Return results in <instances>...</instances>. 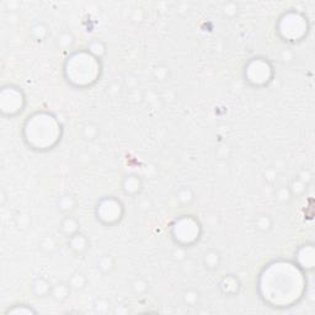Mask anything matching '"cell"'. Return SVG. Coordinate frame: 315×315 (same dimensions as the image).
Listing matches in <instances>:
<instances>
[{
  "mask_svg": "<svg viewBox=\"0 0 315 315\" xmlns=\"http://www.w3.org/2000/svg\"><path fill=\"white\" fill-rule=\"evenodd\" d=\"M305 272L290 261H274L265 266L259 277V292L262 301L274 308H289L303 298Z\"/></svg>",
  "mask_w": 315,
  "mask_h": 315,
  "instance_id": "1",
  "label": "cell"
},
{
  "mask_svg": "<svg viewBox=\"0 0 315 315\" xmlns=\"http://www.w3.org/2000/svg\"><path fill=\"white\" fill-rule=\"evenodd\" d=\"M23 139L35 151H50L61 142L62 126L57 117L46 111H37L23 125Z\"/></svg>",
  "mask_w": 315,
  "mask_h": 315,
  "instance_id": "2",
  "label": "cell"
},
{
  "mask_svg": "<svg viewBox=\"0 0 315 315\" xmlns=\"http://www.w3.org/2000/svg\"><path fill=\"white\" fill-rule=\"evenodd\" d=\"M65 63L80 68L79 73L67 79V82L76 88H88L94 85L101 76L100 59L95 58L91 53H89L88 50L74 52L70 57H68Z\"/></svg>",
  "mask_w": 315,
  "mask_h": 315,
  "instance_id": "3",
  "label": "cell"
},
{
  "mask_svg": "<svg viewBox=\"0 0 315 315\" xmlns=\"http://www.w3.org/2000/svg\"><path fill=\"white\" fill-rule=\"evenodd\" d=\"M172 235L178 247L190 248L201 239L202 226L193 215H182L174 222Z\"/></svg>",
  "mask_w": 315,
  "mask_h": 315,
  "instance_id": "4",
  "label": "cell"
},
{
  "mask_svg": "<svg viewBox=\"0 0 315 315\" xmlns=\"http://www.w3.org/2000/svg\"><path fill=\"white\" fill-rule=\"evenodd\" d=\"M277 31L283 41L297 43L302 41L309 31L307 17L297 11H289L280 19Z\"/></svg>",
  "mask_w": 315,
  "mask_h": 315,
  "instance_id": "5",
  "label": "cell"
},
{
  "mask_svg": "<svg viewBox=\"0 0 315 315\" xmlns=\"http://www.w3.org/2000/svg\"><path fill=\"white\" fill-rule=\"evenodd\" d=\"M96 220L103 226L113 227L122 221L125 215L124 203L115 196H106L98 201L95 208Z\"/></svg>",
  "mask_w": 315,
  "mask_h": 315,
  "instance_id": "6",
  "label": "cell"
},
{
  "mask_svg": "<svg viewBox=\"0 0 315 315\" xmlns=\"http://www.w3.org/2000/svg\"><path fill=\"white\" fill-rule=\"evenodd\" d=\"M245 80L255 88H263L271 83L274 78V68L265 58H253L247 63L244 69Z\"/></svg>",
  "mask_w": 315,
  "mask_h": 315,
  "instance_id": "7",
  "label": "cell"
},
{
  "mask_svg": "<svg viewBox=\"0 0 315 315\" xmlns=\"http://www.w3.org/2000/svg\"><path fill=\"white\" fill-rule=\"evenodd\" d=\"M26 105L25 95L17 86H4L0 91V110L4 116L14 117L23 111Z\"/></svg>",
  "mask_w": 315,
  "mask_h": 315,
  "instance_id": "8",
  "label": "cell"
},
{
  "mask_svg": "<svg viewBox=\"0 0 315 315\" xmlns=\"http://www.w3.org/2000/svg\"><path fill=\"white\" fill-rule=\"evenodd\" d=\"M296 263L303 271H313L315 265V250L311 244L302 245L296 253Z\"/></svg>",
  "mask_w": 315,
  "mask_h": 315,
  "instance_id": "9",
  "label": "cell"
},
{
  "mask_svg": "<svg viewBox=\"0 0 315 315\" xmlns=\"http://www.w3.org/2000/svg\"><path fill=\"white\" fill-rule=\"evenodd\" d=\"M122 191L125 195L130 197L139 196L143 191V181L136 174H128L122 180Z\"/></svg>",
  "mask_w": 315,
  "mask_h": 315,
  "instance_id": "10",
  "label": "cell"
},
{
  "mask_svg": "<svg viewBox=\"0 0 315 315\" xmlns=\"http://www.w3.org/2000/svg\"><path fill=\"white\" fill-rule=\"evenodd\" d=\"M68 245L74 255L83 256V255L89 250L90 241L85 234L78 232L77 234H74V235H71L70 238H68Z\"/></svg>",
  "mask_w": 315,
  "mask_h": 315,
  "instance_id": "11",
  "label": "cell"
},
{
  "mask_svg": "<svg viewBox=\"0 0 315 315\" xmlns=\"http://www.w3.org/2000/svg\"><path fill=\"white\" fill-rule=\"evenodd\" d=\"M241 283L239 278L234 275H227L222 278L220 282V290L222 295L227 297H234L239 295Z\"/></svg>",
  "mask_w": 315,
  "mask_h": 315,
  "instance_id": "12",
  "label": "cell"
},
{
  "mask_svg": "<svg viewBox=\"0 0 315 315\" xmlns=\"http://www.w3.org/2000/svg\"><path fill=\"white\" fill-rule=\"evenodd\" d=\"M59 229H61V233L63 235L67 236V238H70L71 235L80 232L79 221L71 214L64 215V218H63L61 222V226H59Z\"/></svg>",
  "mask_w": 315,
  "mask_h": 315,
  "instance_id": "13",
  "label": "cell"
},
{
  "mask_svg": "<svg viewBox=\"0 0 315 315\" xmlns=\"http://www.w3.org/2000/svg\"><path fill=\"white\" fill-rule=\"evenodd\" d=\"M96 268L104 276H110L116 270L115 257L110 254H103L96 261Z\"/></svg>",
  "mask_w": 315,
  "mask_h": 315,
  "instance_id": "14",
  "label": "cell"
},
{
  "mask_svg": "<svg viewBox=\"0 0 315 315\" xmlns=\"http://www.w3.org/2000/svg\"><path fill=\"white\" fill-rule=\"evenodd\" d=\"M71 290L73 289H71L69 282H58V283H56L55 286L52 287L51 297H52L57 303H63L69 298Z\"/></svg>",
  "mask_w": 315,
  "mask_h": 315,
  "instance_id": "15",
  "label": "cell"
},
{
  "mask_svg": "<svg viewBox=\"0 0 315 315\" xmlns=\"http://www.w3.org/2000/svg\"><path fill=\"white\" fill-rule=\"evenodd\" d=\"M52 284L51 282L47 280L46 277H37L32 283V292L36 297L38 298H44V297L51 296V292H52Z\"/></svg>",
  "mask_w": 315,
  "mask_h": 315,
  "instance_id": "16",
  "label": "cell"
},
{
  "mask_svg": "<svg viewBox=\"0 0 315 315\" xmlns=\"http://www.w3.org/2000/svg\"><path fill=\"white\" fill-rule=\"evenodd\" d=\"M202 263L203 266L209 271H214V270L220 269L221 263H222V256L221 253L218 250H208L207 253L203 254L202 256Z\"/></svg>",
  "mask_w": 315,
  "mask_h": 315,
  "instance_id": "17",
  "label": "cell"
},
{
  "mask_svg": "<svg viewBox=\"0 0 315 315\" xmlns=\"http://www.w3.org/2000/svg\"><path fill=\"white\" fill-rule=\"evenodd\" d=\"M78 132H79V134L84 140L92 142V140H95L96 138L100 136V127H99V125L94 124V122H85V124L80 126Z\"/></svg>",
  "mask_w": 315,
  "mask_h": 315,
  "instance_id": "18",
  "label": "cell"
},
{
  "mask_svg": "<svg viewBox=\"0 0 315 315\" xmlns=\"http://www.w3.org/2000/svg\"><path fill=\"white\" fill-rule=\"evenodd\" d=\"M254 227L257 232L262 233V234H268L274 228V220L270 214H266V213H261V214L257 215L254 221Z\"/></svg>",
  "mask_w": 315,
  "mask_h": 315,
  "instance_id": "19",
  "label": "cell"
},
{
  "mask_svg": "<svg viewBox=\"0 0 315 315\" xmlns=\"http://www.w3.org/2000/svg\"><path fill=\"white\" fill-rule=\"evenodd\" d=\"M38 249L44 255H53L58 250V241L53 235H44L38 240Z\"/></svg>",
  "mask_w": 315,
  "mask_h": 315,
  "instance_id": "20",
  "label": "cell"
},
{
  "mask_svg": "<svg viewBox=\"0 0 315 315\" xmlns=\"http://www.w3.org/2000/svg\"><path fill=\"white\" fill-rule=\"evenodd\" d=\"M195 199H196L195 192L191 187H188V186H182V187H180L179 190L176 191V201H178V203L181 207L191 206L192 203H193Z\"/></svg>",
  "mask_w": 315,
  "mask_h": 315,
  "instance_id": "21",
  "label": "cell"
},
{
  "mask_svg": "<svg viewBox=\"0 0 315 315\" xmlns=\"http://www.w3.org/2000/svg\"><path fill=\"white\" fill-rule=\"evenodd\" d=\"M77 205H78V201L73 195H69V193L63 195V196L59 197V200H58V208L64 215L71 214L74 209L77 208Z\"/></svg>",
  "mask_w": 315,
  "mask_h": 315,
  "instance_id": "22",
  "label": "cell"
},
{
  "mask_svg": "<svg viewBox=\"0 0 315 315\" xmlns=\"http://www.w3.org/2000/svg\"><path fill=\"white\" fill-rule=\"evenodd\" d=\"M308 186L309 185L305 184V182L303 181L299 176H296V178H293L292 180H290L288 187H289L293 199H301V197H303L305 193H307Z\"/></svg>",
  "mask_w": 315,
  "mask_h": 315,
  "instance_id": "23",
  "label": "cell"
},
{
  "mask_svg": "<svg viewBox=\"0 0 315 315\" xmlns=\"http://www.w3.org/2000/svg\"><path fill=\"white\" fill-rule=\"evenodd\" d=\"M30 35L34 38V41L40 43V42L47 40V37L50 36V29L44 22H37L30 30Z\"/></svg>",
  "mask_w": 315,
  "mask_h": 315,
  "instance_id": "24",
  "label": "cell"
},
{
  "mask_svg": "<svg viewBox=\"0 0 315 315\" xmlns=\"http://www.w3.org/2000/svg\"><path fill=\"white\" fill-rule=\"evenodd\" d=\"M88 51H89V53H91V55L95 57V58L100 59L101 61V59L106 56L107 47H106V43H105L103 40L95 38V40L89 42Z\"/></svg>",
  "mask_w": 315,
  "mask_h": 315,
  "instance_id": "25",
  "label": "cell"
},
{
  "mask_svg": "<svg viewBox=\"0 0 315 315\" xmlns=\"http://www.w3.org/2000/svg\"><path fill=\"white\" fill-rule=\"evenodd\" d=\"M74 42L76 40H74V36L70 31H63L57 37L56 44L61 51H69L73 48Z\"/></svg>",
  "mask_w": 315,
  "mask_h": 315,
  "instance_id": "26",
  "label": "cell"
},
{
  "mask_svg": "<svg viewBox=\"0 0 315 315\" xmlns=\"http://www.w3.org/2000/svg\"><path fill=\"white\" fill-rule=\"evenodd\" d=\"M200 292L196 289V288H186V289L182 292V302L186 307H196L197 304L200 303Z\"/></svg>",
  "mask_w": 315,
  "mask_h": 315,
  "instance_id": "27",
  "label": "cell"
},
{
  "mask_svg": "<svg viewBox=\"0 0 315 315\" xmlns=\"http://www.w3.org/2000/svg\"><path fill=\"white\" fill-rule=\"evenodd\" d=\"M68 282L73 290H83L86 287V284H88V278H86V276L82 271H77L70 276Z\"/></svg>",
  "mask_w": 315,
  "mask_h": 315,
  "instance_id": "28",
  "label": "cell"
},
{
  "mask_svg": "<svg viewBox=\"0 0 315 315\" xmlns=\"http://www.w3.org/2000/svg\"><path fill=\"white\" fill-rule=\"evenodd\" d=\"M131 289L137 297H144L149 292V283L148 281L144 280L143 277L134 278L131 283Z\"/></svg>",
  "mask_w": 315,
  "mask_h": 315,
  "instance_id": "29",
  "label": "cell"
},
{
  "mask_svg": "<svg viewBox=\"0 0 315 315\" xmlns=\"http://www.w3.org/2000/svg\"><path fill=\"white\" fill-rule=\"evenodd\" d=\"M275 196L276 200L282 203V205H287V203H289L290 201L293 200V196L292 193H290V190L288 186H281V187H278L275 192Z\"/></svg>",
  "mask_w": 315,
  "mask_h": 315,
  "instance_id": "30",
  "label": "cell"
},
{
  "mask_svg": "<svg viewBox=\"0 0 315 315\" xmlns=\"http://www.w3.org/2000/svg\"><path fill=\"white\" fill-rule=\"evenodd\" d=\"M37 311L35 310L34 308L30 307L28 304H16L13 305L11 308H9L7 311H5V314H36Z\"/></svg>",
  "mask_w": 315,
  "mask_h": 315,
  "instance_id": "31",
  "label": "cell"
},
{
  "mask_svg": "<svg viewBox=\"0 0 315 315\" xmlns=\"http://www.w3.org/2000/svg\"><path fill=\"white\" fill-rule=\"evenodd\" d=\"M153 76H154L155 80H159V82H165V80L170 77V70L166 65H164V64L158 65V67L154 68Z\"/></svg>",
  "mask_w": 315,
  "mask_h": 315,
  "instance_id": "32",
  "label": "cell"
},
{
  "mask_svg": "<svg viewBox=\"0 0 315 315\" xmlns=\"http://www.w3.org/2000/svg\"><path fill=\"white\" fill-rule=\"evenodd\" d=\"M94 307H95L96 313L106 314L110 311L111 303H110V301H107V299H105V298H99V299H96Z\"/></svg>",
  "mask_w": 315,
  "mask_h": 315,
  "instance_id": "33",
  "label": "cell"
},
{
  "mask_svg": "<svg viewBox=\"0 0 315 315\" xmlns=\"http://www.w3.org/2000/svg\"><path fill=\"white\" fill-rule=\"evenodd\" d=\"M31 224V218L28 214H17L16 217V226L21 229H26Z\"/></svg>",
  "mask_w": 315,
  "mask_h": 315,
  "instance_id": "34",
  "label": "cell"
},
{
  "mask_svg": "<svg viewBox=\"0 0 315 315\" xmlns=\"http://www.w3.org/2000/svg\"><path fill=\"white\" fill-rule=\"evenodd\" d=\"M298 176L308 185H310L311 181H313V174L309 172V170H304V172H302Z\"/></svg>",
  "mask_w": 315,
  "mask_h": 315,
  "instance_id": "35",
  "label": "cell"
}]
</instances>
